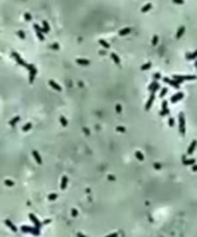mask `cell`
I'll return each mask as SVG.
<instances>
[{"label":"cell","instance_id":"10","mask_svg":"<svg viewBox=\"0 0 197 237\" xmlns=\"http://www.w3.org/2000/svg\"><path fill=\"white\" fill-rule=\"evenodd\" d=\"M171 79H173V81H175L176 83H179V85H181L182 82H185L183 75H172V78H171Z\"/></svg>","mask_w":197,"mask_h":237},{"label":"cell","instance_id":"16","mask_svg":"<svg viewBox=\"0 0 197 237\" xmlns=\"http://www.w3.org/2000/svg\"><path fill=\"white\" fill-rule=\"evenodd\" d=\"M151 7H153L151 3H146V4L142 7V10H140V11H142V13H147L149 10H151Z\"/></svg>","mask_w":197,"mask_h":237},{"label":"cell","instance_id":"3","mask_svg":"<svg viewBox=\"0 0 197 237\" xmlns=\"http://www.w3.org/2000/svg\"><path fill=\"white\" fill-rule=\"evenodd\" d=\"M26 69H28V72H29V82H33L35 76H36V72H38V71H36V68H35V65L28 64Z\"/></svg>","mask_w":197,"mask_h":237},{"label":"cell","instance_id":"14","mask_svg":"<svg viewBox=\"0 0 197 237\" xmlns=\"http://www.w3.org/2000/svg\"><path fill=\"white\" fill-rule=\"evenodd\" d=\"M196 58H197V50H194L193 53L186 54V60H196Z\"/></svg>","mask_w":197,"mask_h":237},{"label":"cell","instance_id":"21","mask_svg":"<svg viewBox=\"0 0 197 237\" xmlns=\"http://www.w3.org/2000/svg\"><path fill=\"white\" fill-rule=\"evenodd\" d=\"M150 68H151V63H146V64H143V65H142V69H143V71L150 69Z\"/></svg>","mask_w":197,"mask_h":237},{"label":"cell","instance_id":"9","mask_svg":"<svg viewBox=\"0 0 197 237\" xmlns=\"http://www.w3.org/2000/svg\"><path fill=\"white\" fill-rule=\"evenodd\" d=\"M131 32H132V28H129V26H128V28H122L121 31L118 32V35H119V36H126V35H129Z\"/></svg>","mask_w":197,"mask_h":237},{"label":"cell","instance_id":"30","mask_svg":"<svg viewBox=\"0 0 197 237\" xmlns=\"http://www.w3.org/2000/svg\"><path fill=\"white\" fill-rule=\"evenodd\" d=\"M196 65H197V60H196Z\"/></svg>","mask_w":197,"mask_h":237},{"label":"cell","instance_id":"24","mask_svg":"<svg viewBox=\"0 0 197 237\" xmlns=\"http://www.w3.org/2000/svg\"><path fill=\"white\" fill-rule=\"evenodd\" d=\"M17 35H18L20 38H21V39H25V33L22 31H17Z\"/></svg>","mask_w":197,"mask_h":237},{"label":"cell","instance_id":"25","mask_svg":"<svg viewBox=\"0 0 197 237\" xmlns=\"http://www.w3.org/2000/svg\"><path fill=\"white\" fill-rule=\"evenodd\" d=\"M24 18L26 20V21H31L32 17H31V14H29V13H25V14H24Z\"/></svg>","mask_w":197,"mask_h":237},{"label":"cell","instance_id":"23","mask_svg":"<svg viewBox=\"0 0 197 237\" xmlns=\"http://www.w3.org/2000/svg\"><path fill=\"white\" fill-rule=\"evenodd\" d=\"M157 43H158V36H157V35H155V36L153 38V40H151V44H153V46H155V44H157Z\"/></svg>","mask_w":197,"mask_h":237},{"label":"cell","instance_id":"22","mask_svg":"<svg viewBox=\"0 0 197 237\" xmlns=\"http://www.w3.org/2000/svg\"><path fill=\"white\" fill-rule=\"evenodd\" d=\"M100 46H103V47H104V49H108V47H110V44H108L107 42H105V40H100Z\"/></svg>","mask_w":197,"mask_h":237},{"label":"cell","instance_id":"12","mask_svg":"<svg viewBox=\"0 0 197 237\" xmlns=\"http://www.w3.org/2000/svg\"><path fill=\"white\" fill-rule=\"evenodd\" d=\"M110 56H111V60H113L114 63H115V65H118V67H119V65H121V60H119L118 56H117L115 53H111Z\"/></svg>","mask_w":197,"mask_h":237},{"label":"cell","instance_id":"2","mask_svg":"<svg viewBox=\"0 0 197 237\" xmlns=\"http://www.w3.org/2000/svg\"><path fill=\"white\" fill-rule=\"evenodd\" d=\"M33 29H35V33H36V38L40 40V42H43V40H45V33H43V31H42V26H39L38 24H33Z\"/></svg>","mask_w":197,"mask_h":237},{"label":"cell","instance_id":"7","mask_svg":"<svg viewBox=\"0 0 197 237\" xmlns=\"http://www.w3.org/2000/svg\"><path fill=\"white\" fill-rule=\"evenodd\" d=\"M42 31L43 33H49L50 32V24L47 21H42Z\"/></svg>","mask_w":197,"mask_h":237},{"label":"cell","instance_id":"17","mask_svg":"<svg viewBox=\"0 0 197 237\" xmlns=\"http://www.w3.org/2000/svg\"><path fill=\"white\" fill-rule=\"evenodd\" d=\"M49 85H50V86H51L53 89H56V90H61L60 85H58V83H56L54 81H49Z\"/></svg>","mask_w":197,"mask_h":237},{"label":"cell","instance_id":"13","mask_svg":"<svg viewBox=\"0 0 197 237\" xmlns=\"http://www.w3.org/2000/svg\"><path fill=\"white\" fill-rule=\"evenodd\" d=\"M154 97H155V96H154V93L150 94L147 103H146V110H150V107H151V104H153V101H154Z\"/></svg>","mask_w":197,"mask_h":237},{"label":"cell","instance_id":"15","mask_svg":"<svg viewBox=\"0 0 197 237\" xmlns=\"http://www.w3.org/2000/svg\"><path fill=\"white\" fill-rule=\"evenodd\" d=\"M185 31H186V28L182 25L181 28L178 29V32H176V38H178V39H179V38H182V36H183V33H185Z\"/></svg>","mask_w":197,"mask_h":237},{"label":"cell","instance_id":"20","mask_svg":"<svg viewBox=\"0 0 197 237\" xmlns=\"http://www.w3.org/2000/svg\"><path fill=\"white\" fill-rule=\"evenodd\" d=\"M183 78H185V81H196L197 76L196 75H183Z\"/></svg>","mask_w":197,"mask_h":237},{"label":"cell","instance_id":"19","mask_svg":"<svg viewBox=\"0 0 197 237\" xmlns=\"http://www.w3.org/2000/svg\"><path fill=\"white\" fill-rule=\"evenodd\" d=\"M165 114H168V105H167V103L164 101L163 103V111H161V115H165Z\"/></svg>","mask_w":197,"mask_h":237},{"label":"cell","instance_id":"31","mask_svg":"<svg viewBox=\"0 0 197 237\" xmlns=\"http://www.w3.org/2000/svg\"><path fill=\"white\" fill-rule=\"evenodd\" d=\"M196 69H197V65H196Z\"/></svg>","mask_w":197,"mask_h":237},{"label":"cell","instance_id":"8","mask_svg":"<svg viewBox=\"0 0 197 237\" xmlns=\"http://www.w3.org/2000/svg\"><path fill=\"white\" fill-rule=\"evenodd\" d=\"M158 89H160V85L157 83V82H153V83H150V86H149V90L151 92V93H154V92H157Z\"/></svg>","mask_w":197,"mask_h":237},{"label":"cell","instance_id":"26","mask_svg":"<svg viewBox=\"0 0 197 237\" xmlns=\"http://www.w3.org/2000/svg\"><path fill=\"white\" fill-rule=\"evenodd\" d=\"M167 93H168V89H167V87H165V89H163V90H161V93H160V96H161V97H164V96H165V94H167Z\"/></svg>","mask_w":197,"mask_h":237},{"label":"cell","instance_id":"18","mask_svg":"<svg viewBox=\"0 0 197 237\" xmlns=\"http://www.w3.org/2000/svg\"><path fill=\"white\" fill-rule=\"evenodd\" d=\"M196 144H197V141H196V140H194V141H192V144H190V147H189V149H187V153H189V154H192L193 151H194V147H196Z\"/></svg>","mask_w":197,"mask_h":237},{"label":"cell","instance_id":"5","mask_svg":"<svg viewBox=\"0 0 197 237\" xmlns=\"http://www.w3.org/2000/svg\"><path fill=\"white\" fill-rule=\"evenodd\" d=\"M183 96H185V94L182 93V92H179V93H176V94H173V96H172L171 101H172V103H176V101H179V100L183 99Z\"/></svg>","mask_w":197,"mask_h":237},{"label":"cell","instance_id":"11","mask_svg":"<svg viewBox=\"0 0 197 237\" xmlns=\"http://www.w3.org/2000/svg\"><path fill=\"white\" fill-rule=\"evenodd\" d=\"M164 82H165V83H169V85H171V86L176 87V89L179 87V83H176V82L173 81V79H171V78H164Z\"/></svg>","mask_w":197,"mask_h":237},{"label":"cell","instance_id":"27","mask_svg":"<svg viewBox=\"0 0 197 237\" xmlns=\"http://www.w3.org/2000/svg\"><path fill=\"white\" fill-rule=\"evenodd\" d=\"M173 3H175V4H183L185 3V0H172Z\"/></svg>","mask_w":197,"mask_h":237},{"label":"cell","instance_id":"4","mask_svg":"<svg viewBox=\"0 0 197 237\" xmlns=\"http://www.w3.org/2000/svg\"><path fill=\"white\" fill-rule=\"evenodd\" d=\"M179 130H181V135H185V115L179 114Z\"/></svg>","mask_w":197,"mask_h":237},{"label":"cell","instance_id":"29","mask_svg":"<svg viewBox=\"0 0 197 237\" xmlns=\"http://www.w3.org/2000/svg\"><path fill=\"white\" fill-rule=\"evenodd\" d=\"M160 74H154V81H155V79H160Z\"/></svg>","mask_w":197,"mask_h":237},{"label":"cell","instance_id":"28","mask_svg":"<svg viewBox=\"0 0 197 237\" xmlns=\"http://www.w3.org/2000/svg\"><path fill=\"white\" fill-rule=\"evenodd\" d=\"M50 47H51V49H56V50H57V49H60V44H58V43H54V44H51Z\"/></svg>","mask_w":197,"mask_h":237},{"label":"cell","instance_id":"1","mask_svg":"<svg viewBox=\"0 0 197 237\" xmlns=\"http://www.w3.org/2000/svg\"><path fill=\"white\" fill-rule=\"evenodd\" d=\"M10 57L13 58V60L15 61V63L18 64V65H21V67H25V68L28 67V63H26V61H25L24 58H22L17 51H11V53H10Z\"/></svg>","mask_w":197,"mask_h":237},{"label":"cell","instance_id":"6","mask_svg":"<svg viewBox=\"0 0 197 237\" xmlns=\"http://www.w3.org/2000/svg\"><path fill=\"white\" fill-rule=\"evenodd\" d=\"M76 64H78V65H82V67H86V65L90 64V61L86 60V58H76Z\"/></svg>","mask_w":197,"mask_h":237}]
</instances>
